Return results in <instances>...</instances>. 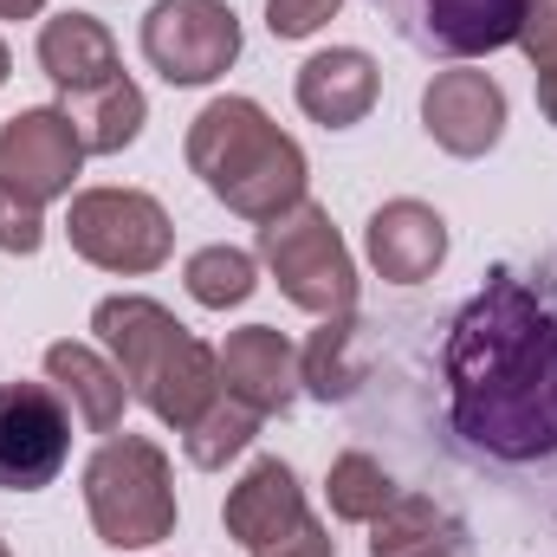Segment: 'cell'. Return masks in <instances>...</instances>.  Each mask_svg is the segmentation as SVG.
<instances>
[{
  "instance_id": "obj_8",
  "label": "cell",
  "mask_w": 557,
  "mask_h": 557,
  "mask_svg": "<svg viewBox=\"0 0 557 557\" xmlns=\"http://www.w3.org/2000/svg\"><path fill=\"white\" fill-rule=\"evenodd\" d=\"M72 460V409L52 383H0V493H39Z\"/></svg>"
},
{
  "instance_id": "obj_9",
  "label": "cell",
  "mask_w": 557,
  "mask_h": 557,
  "mask_svg": "<svg viewBox=\"0 0 557 557\" xmlns=\"http://www.w3.org/2000/svg\"><path fill=\"white\" fill-rule=\"evenodd\" d=\"M376 7L396 20L409 46L441 59H480V52L519 46V26H525V0H376Z\"/></svg>"
},
{
  "instance_id": "obj_32",
  "label": "cell",
  "mask_w": 557,
  "mask_h": 557,
  "mask_svg": "<svg viewBox=\"0 0 557 557\" xmlns=\"http://www.w3.org/2000/svg\"><path fill=\"white\" fill-rule=\"evenodd\" d=\"M0 557H13V552H7V539H0Z\"/></svg>"
},
{
  "instance_id": "obj_7",
  "label": "cell",
  "mask_w": 557,
  "mask_h": 557,
  "mask_svg": "<svg viewBox=\"0 0 557 557\" xmlns=\"http://www.w3.org/2000/svg\"><path fill=\"white\" fill-rule=\"evenodd\" d=\"M143 59L169 85H214L240 59V20L227 0H156L143 13Z\"/></svg>"
},
{
  "instance_id": "obj_22",
  "label": "cell",
  "mask_w": 557,
  "mask_h": 557,
  "mask_svg": "<svg viewBox=\"0 0 557 557\" xmlns=\"http://www.w3.org/2000/svg\"><path fill=\"white\" fill-rule=\"evenodd\" d=\"M396 493H403V486H396V480H389V467H383V460H370V454H337V460H331V473H324L331 519H344V525H370Z\"/></svg>"
},
{
  "instance_id": "obj_6",
  "label": "cell",
  "mask_w": 557,
  "mask_h": 557,
  "mask_svg": "<svg viewBox=\"0 0 557 557\" xmlns=\"http://www.w3.org/2000/svg\"><path fill=\"white\" fill-rule=\"evenodd\" d=\"M65 234H72L78 260H91L104 273H124V278L156 273L175 253V221L143 188H85V195H72Z\"/></svg>"
},
{
  "instance_id": "obj_3",
  "label": "cell",
  "mask_w": 557,
  "mask_h": 557,
  "mask_svg": "<svg viewBox=\"0 0 557 557\" xmlns=\"http://www.w3.org/2000/svg\"><path fill=\"white\" fill-rule=\"evenodd\" d=\"M188 169L214 201H227L247 221H273L305 201V149L278 131L253 98H208L188 124Z\"/></svg>"
},
{
  "instance_id": "obj_27",
  "label": "cell",
  "mask_w": 557,
  "mask_h": 557,
  "mask_svg": "<svg viewBox=\"0 0 557 557\" xmlns=\"http://www.w3.org/2000/svg\"><path fill=\"white\" fill-rule=\"evenodd\" d=\"M253 557H337V539L318 525V519H298L285 539H273V545H260Z\"/></svg>"
},
{
  "instance_id": "obj_1",
  "label": "cell",
  "mask_w": 557,
  "mask_h": 557,
  "mask_svg": "<svg viewBox=\"0 0 557 557\" xmlns=\"http://www.w3.org/2000/svg\"><path fill=\"white\" fill-rule=\"evenodd\" d=\"M447 396L454 428L480 454H557V318L512 273H493L486 292L454 318Z\"/></svg>"
},
{
  "instance_id": "obj_25",
  "label": "cell",
  "mask_w": 557,
  "mask_h": 557,
  "mask_svg": "<svg viewBox=\"0 0 557 557\" xmlns=\"http://www.w3.org/2000/svg\"><path fill=\"white\" fill-rule=\"evenodd\" d=\"M337 7L344 0H267V26H273V39H311Z\"/></svg>"
},
{
  "instance_id": "obj_12",
  "label": "cell",
  "mask_w": 557,
  "mask_h": 557,
  "mask_svg": "<svg viewBox=\"0 0 557 557\" xmlns=\"http://www.w3.org/2000/svg\"><path fill=\"white\" fill-rule=\"evenodd\" d=\"M298 111L311 117V124H324V131H350V124H363L370 111H376V98H383V72H376V59L363 52V46H331V52H311L305 65H298Z\"/></svg>"
},
{
  "instance_id": "obj_15",
  "label": "cell",
  "mask_w": 557,
  "mask_h": 557,
  "mask_svg": "<svg viewBox=\"0 0 557 557\" xmlns=\"http://www.w3.org/2000/svg\"><path fill=\"white\" fill-rule=\"evenodd\" d=\"M221 519H227V539H240V545H247V557H253L260 545L285 539V532H292L298 519H311V512H305L298 473H292L285 460H253V467L227 486Z\"/></svg>"
},
{
  "instance_id": "obj_31",
  "label": "cell",
  "mask_w": 557,
  "mask_h": 557,
  "mask_svg": "<svg viewBox=\"0 0 557 557\" xmlns=\"http://www.w3.org/2000/svg\"><path fill=\"white\" fill-rule=\"evenodd\" d=\"M421 557H454V552H421Z\"/></svg>"
},
{
  "instance_id": "obj_21",
  "label": "cell",
  "mask_w": 557,
  "mask_h": 557,
  "mask_svg": "<svg viewBox=\"0 0 557 557\" xmlns=\"http://www.w3.org/2000/svg\"><path fill=\"white\" fill-rule=\"evenodd\" d=\"M260 421H267L260 409H247L240 396H227V389H221V396L201 409V421H195V428H182V447H188V460H195V467L221 473L234 454H247V447H253Z\"/></svg>"
},
{
  "instance_id": "obj_24",
  "label": "cell",
  "mask_w": 557,
  "mask_h": 557,
  "mask_svg": "<svg viewBox=\"0 0 557 557\" xmlns=\"http://www.w3.org/2000/svg\"><path fill=\"white\" fill-rule=\"evenodd\" d=\"M46 247V214H39V201H26L20 188H7L0 182V253H39Z\"/></svg>"
},
{
  "instance_id": "obj_18",
  "label": "cell",
  "mask_w": 557,
  "mask_h": 557,
  "mask_svg": "<svg viewBox=\"0 0 557 557\" xmlns=\"http://www.w3.org/2000/svg\"><path fill=\"white\" fill-rule=\"evenodd\" d=\"M65 117H72V131L85 143V156H117V149H131V143L143 137L149 104H143V85L111 78V85L72 91V98H65Z\"/></svg>"
},
{
  "instance_id": "obj_19",
  "label": "cell",
  "mask_w": 557,
  "mask_h": 557,
  "mask_svg": "<svg viewBox=\"0 0 557 557\" xmlns=\"http://www.w3.org/2000/svg\"><path fill=\"white\" fill-rule=\"evenodd\" d=\"M357 344H363L357 311L324 318V324L311 331V344L298 350V383H305L318 403H350L357 383H363V357H357Z\"/></svg>"
},
{
  "instance_id": "obj_28",
  "label": "cell",
  "mask_w": 557,
  "mask_h": 557,
  "mask_svg": "<svg viewBox=\"0 0 557 557\" xmlns=\"http://www.w3.org/2000/svg\"><path fill=\"white\" fill-rule=\"evenodd\" d=\"M539 111L557 124V65H539Z\"/></svg>"
},
{
  "instance_id": "obj_5",
  "label": "cell",
  "mask_w": 557,
  "mask_h": 557,
  "mask_svg": "<svg viewBox=\"0 0 557 557\" xmlns=\"http://www.w3.org/2000/svg\"><path fill=\"white\" fill-rule=\"evenodd\" d=\"M260 260L298 311H318V318L357 311V260L318 201H298L260 221Z\"/></svg>"
},
{
  "instance_id": "obj_14",
  "label": "cell",
  "mask_w": 557,
  "mask_h": 557,
  "mask_svg": "<svg viewBox=\"0 0 557 557\" xmlns=\"http://www.w3.org/2000/svg\"><path fill=\"white\" fill-rule=\"evenodd\" d=\"M221 389L240 396L260 416H285L292 396H298V350H292V337L273 331V324L227 331V344H221Z\"/></svg>"
},
{
  "instance_id": "obj_16",
  "label": "cell",
  "mask_w": 557,
  "mask_h": 557,
  "mask_svg": "<svg viewBox=\"0 0 557 557\" xmlns=\"http://www.w3.org/2000/svg\"><path fill=\"white\" fill-rule=\"evenodd\" d=\"M46 376L52 389L65 396V409L85 421L91 434H117L124 428V409H131V383L111 357H98L91 344H46Z\"/></svg>"
},
{
  "instance_id": "obj_23",
  "label": "cell",
  "mask_w": 557,
  "mask_h": 557,
  "mask_svg": "<svg viewBox=\"0 0 557 557\" xmlns=\"http://www.w3.org/2000/svg\"><path fill=\"white\" fill-rule=\"evenodd\" d=\"M182 278H188V298L208 305V311L247 305V298L260 292V267H253V253H240V247H201V253H188Z\"/></svg>"
},
{
  "instance_id": "obj_11",
  "label": "cell",
  "mask_w": 557,
  "mask_h": 557,
  "mask_svg": "<svg viewBox=\"0 0 557 557\" xmlns=\"http://www.w3.org/2000/svg\"><path fill=\"white\" fill-rule=\"evenodd\" d=\"M421 131L441 143L447 156H486L493 143L506 137V91L499 78L473 72V65H454V72H434L428 91H421Z\"/></svg>"
},
{
  "instance_id": "obj_20",
  "label": "cell",
  "mask_w": 557,
  "mask_h": 557,
  "mask_svg": "<svg viewBox=\"0 0 557 557\" xmlns=\"http://www.w3.org/2000/svg\"><path fill=\"white\" fill-rule=\"evenodd\" d=\"M421 552H460V519L441 512L421 493H396L370 519V557H421Z\"/></svg>"
},
{
  "instance_id": "obj_4",
  "label": "cell",
  "mask_w": 557,
  "mask_h": 557,
  "mask_svg": "<svg viewBox=\"0 0 557 557\" xmlns=\"http://www.w3.org/2000/svg\"><path fill=\"white\" fill-rule=\"evenodd\" d=\"M85 512L111 552H149L175 532L169 454L143 434H111L85 467Z\"/></svg>"
},
{
  "instance_id": "obj_26",
  "label": "cell",
  "mask_w": 557,
  "mask_h": 557,
  "mask_svg": "<svg viewBox=\"0 0 557 557\" xmlns=\"http://www.w3.org/2000/svg\"><path fill=\"white\" fill-rule=\"evenodd\" d=\"M519 52H525L532 65H557V0H525Z\"/></svg>"
},
{
  "instance_id": "obj_29",
  "label": "cell",
  "mask_w": 557,
  "mask_h": 557,
  "mask_svg": "<svg viewBox=\"0 0 557 557\" xmlns=\"http://www.w3.org/2000/svg\"><path fill=\"white\" fill-rule=\"evenodd\" d=\"M46 0H0V20H33Z\"/></svg>"
},
{
  "instance_id": "obj_2",
  "label": "cell",
  "mask_w": 557,
  "mask_h": 557,
  "mask_svg": "<svg viewBox=\"0 0 557 557\" xmlns=\"http://www.w3.org/2000/svg\"><path fill=\"white\" fill-rule=\"evenodd\" d=\"M91 331L104 337L111 363L124 370L131 396L149 403V416L169 421L175 434L195 428L201 409L221 396V350H208L169 305L124 292V298H98Z\"/></svg>"
},
{
  "instance_id": "obj_30",
  "label": "cell",
  "mask_w": 557,
  "mask_h": 557,
  "mask_svg": "<svg viewBox=\"0 0 557 557\" xmlns=\"http://www.w3.org/2000/svg\"><path fill=\"white\" fill-rule=\"evenodd\" d=\"M7 72H13V52H7V46H0V85H7Z\"/></svg>"
},
{
  "instance_id": "obj_10",
  "label": "cell",
  "mask_w": 557,
  "mask_h": 557,
  "mask_svg": "<svg viewBox=\"0 0 557 557\" xmlns=\"http://www.w3.org/2000/svg\"><path fill=\"white\" fill-rule=\"evenodd\" d=\"M78 162H85V143L72 131V117L52 111V104H33V111H20V117L0 124V182L20 188L39 208L59 201V195H72Z\"/></svg>"
},
{
  "instance_id": "obj_13",
  "label": "cell",
  "mask_w": 557,
  "mask_h": 557,
  "mask_svg": "<svg viewBox=\"0 0 557 557\" xmlns=\"http://www.w3.org/2000/svg\"><path fill=\"white\" fill-rule=\"evenodd\" d=\"M363 253H370V267L389 285H421L447 260V221L428 201H416V195L383 201L370 214V227H363Z\"/></svg>"
},
{
  "instance_id": "obj_17",
  "label": "cell",
  "mask_w": 557,
  "mask_h": 557,
  "mask_svg": "<svg viewBox=\"0 0 557 557\" xmlns=\"http://www.w3.org/2000/svg\"><path fill=\"white\" fill-rule=\"evenodd\" d=\"M39 65H46V78H52L65 98L124 78L117 39H111V26H104L98 13H59V20H46V26H39Z\"/></svg>"
}]
</instances>
